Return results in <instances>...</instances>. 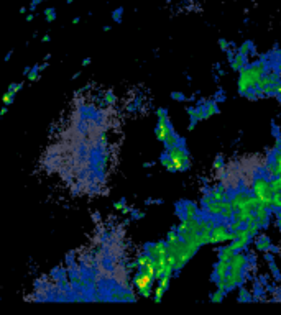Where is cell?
<instances>
[{
	"label": "cell",
	"instance_id": "6da1fadb",
	"mask_svg": "<svg viewBox=\"0 0 281 315\" xmlns=\"http://www.w3.org/2000/svg\"><path fill=\"white\" fill-rule=\"evenodd\" d=\"M168 156H170L171 163H173V168H175V172H184L189 169L191 166V158H189V153L187 149L184 148V143H179L178 146H173L168 149Z\"/></svg>",
	"mask_w": 281,
	"mask_h": 315
},
{
	"label": "cell",
	"instance_id": "7a4b0ae2",
	"mask_svg": "<svg viewBox=\"0 0 281 315\" xmlns=\"http://www.w3.org/2000/svg\"><path fill=\"white\" fill-rule=\"evenodd\" d=\"M154 279H156L154 272L148 271L147 267H140V271L137 272V274H135L133 284L137 286L138 294L142 295V297H152V295H153L152 286L154 283Z\"/></svg>",
	"mask_w": 281,
	"mask_h": 315
},
{
	"label": "cell",
	"instance_id": "3957f363",
	"mask_svg": "<svg viewBox=\"0 0 281 315\" xmlns=\"http://www.w3.org/2000/svg\"><path fill=\"white\" fill-rule=\"evenodd\" d=\"M252 194H254L255 197H258V200L263 199V197L273 195V191H271V184H270V177H266V176L256 177V179L254 181V184H252Z\"/></svg>",
	"mask_w": 281,
	"mask_h": 315
},
{
	"label": "cell",
	"instance_id": "277c9868",
	"mask_svg": "<svg viewBox=\"0 0 281 315\" xmlns=\"http://www.w3.org/2000/svg\"><path fill=\"white\" fill-rule=\"evenodd\" d=\"M237 89H238V94H240V96H243V97H245L247 92L252 89V82H250V66H245V68L238 71Z\"/></svg>",
	"mask_w": 281,
	"mask_h": 315
},
{
	"label": "cell",
	"instance_id": "5b68a950",
	"mask_svg": "<svg viewBox=\"0 0 281 315\" xmlns=\"http://www.w3.org/2000/svg\"><path fill=\"white\" fill-rule=\"evenodd\" d=\"M173 131V126L170 125V119H158L156 128H154V135H156L158 142H165L166 136Z\"/></svg>",
	"mask_w": 281,
	"mask_h": 315
},
{
	"label": "cell",
	"instance_id": "8992f818",
	"mask_svg": "<svg viewBox=\"0 0 281 315\" xmlns=\"http://www.w3.org/2000/svg\"><path fill=\"white\" fill-rule=\"evenodd\" d=\"M229 271H230V261H217V265L214 266V281H226L229 276Z\"/></svg>",
	"mask_w": 281,
	"mask_h": 315
},
{
	"label": "cell",
	"instance_id": "52a82bcc",
	"mask_svg": "<svg viewBox=\"0 0 281 315\" xmlns=\"http://www.w3.org/2000/svg\"><path fill=\"white\" fill-rule=\"evenodd\" d=\"M265 76V64L263 63H254L250 64V82L252 89L258 86L260 79Z\"/></svg>",
	"mask_w": 281,
	"mask_h": 315
},
{
	"label": "cell",
	"instance_id": "ba28073f",
	"mask_svg": "<svg viewBox=\"0 0 281 315\" xmlns=\"http://www.w3.org/2000/svg\"><path fill=\"white\" fill-rule=\"evenodd\" d=\"M199 217V209L194 202H182V210H181V218H198Z\"/></svg>",
	"mask_w": 281,
	"mask_h": 315
},
{
	"label": "cell",
	"instance_id": "9c48e42d",
	"mask_svg": "<svg viewBox=\"0 0 281 315\" xmlns=\"http://www.w3.org/2000/svg\"><path fill=\"white\" fill-rule=\"evenodd\" d=\"M222 210H224V202H217V200H212L210 204L204 207V212L205 215H209V217H221Z\"/></svg>",
	"mask_w": 281,
	"mask_h": 315
},
{
	"label": "cell",
	"instance_id": "30bf717a",
	"mask_svg": "<svg viewBox=\"0 0 281 315\" xmlns=\"http://www.w3.org/2000/svg\"><path fill=\"white\" fill-rule=\"evenodd\" d=\"M255 215H256L258 223L265 228L266 225H268V220H270V209H266V207H263V205H258L255 209Z\"/></svg>",
	"mask_w": 281,
	"mask_h": 315
},
{
	"label": "cell",
	"instance_id": "8fae6325",
	"mask_svg": "<svg viewBox=\"0 0 281 315\" xmlns=\"http://www.w3.org/2000/svg\"><path fill=\"white\" fill-rule=\"evenodd\" d=\"M235 248L232 246V243L224 244V248L219 250V260L221 261H232V258L235 256Z\"/></svg>",
	"mask_w": 281,
	"mask_h": 315
},
{
	"label": "cell",
	"instance_id": "7c38bea8",
	"mask_svg": "<svg viewBox=\"0 0 281 315\" xmlns=\"http://www.w3.org/2000/svg\"><path fill=\"white\" fill-rule=\"evenodd\" d=\"M210 197H212V200H217V202H224L229 199V192L224 186H219V187H214V189L209 191Z\"/></svg>",
	"mask_w": 281,
	"mask_h": 315
},
{
	"label": "cell",
	"instance_id": "4fadbf2b",
	"mask_svg": "<svg viewBox=\"0 0 281 315\" xmlns=\"http://www.w3.org/2000/svg\"><path fill=\"white\" fill-rule=\"evenodd\" d=\"M278 74L276 73H265V76L260 79V82H258V86L256 87H260V89H263L266 86H273V84H278Z\"/></svg>",
	"mask_w": 281,
	"mask_h": 315
},
{
	"label": "cell",
	"instance_id": "5bb4252c",
	"mask_svg": "<svg viewBox=\"0 0 281 315\" xmlns=\"http://www.w3.org/2000/svg\"><path fill=\"white\" fill-rule=\"evenodd\" d=\"M255 248L258 251H263V253H268V251H276L273 250V246H271V242H270V238L268 237H260L258 240H256V243H255Z\"/></svg>",
	"mask_w": 281,
	"mask_h": 315
},
{
	"label": "cell",
	"instance_id": "9a60e30c",
	"mask_svg": "<svg viewBox=\"0 0 281 315\" xmlns=\"http://www.w3.org/2000/svg\"><path fill=\"white\" fill-rule=\"evenodd\" d=\"M245 66H248V64H247V56H243V54H240V53L237 51L235 59H233L232 63H230L232 71H240V69H243Z\"/></svg>",
	"mask_w": 281,
	"mask_h": 315
},
{
	"label": "cell",
	"instance_id": "2e32d148",
	"mask_svg": "<svg viewBox=\"0 0 281 315\" xmlns=\"http://www.w3.org/2000/svg\"><path fill=\"white\" fill-rule=\"evenodd\" d=\"M252 242V237L250 235H247V237H240V238H235L232 242V246L235 248V251H242V250H245V248L250 244Z\"/></svg>",
	"mask_w": 281,
	"mask_h": 315
},
{
	"label": "cell",
	"instance_id": "e0dca14e",
	"mask_svg": "<svg viewBox=\"0 0 281 315\" xmlns=\"http://www.w3.org/2000/svg\"><path fill=\"white\" fill-rule=\"evenodd\" d=\"M252 212H254V210L248 209V207H242L240 210H237V212H235V217H233V220H238V222H242V223H247V220L252 215Z\"/></svg>",
	"mask_w": 281,
	"mask_h": 315
},
{
	"label": "cell",
	"instance_id": "ac0fdd59",
	"mask_svg": "<svg viewBox=\"0 0 281 315\" xmlns=\"http://www.w3.org/2000/svg\"><path fill=\"white\" fill-rule=\"evenodd\" d=\"M181 142H182V140L179 138V136H178V135L175 133V131H171V133L166 136L165 142H163V145L166 146V149H170V148H173V146H178V145H179Z\"/></svg>",
	"mask_w": 281,
	"mask_h": 315
},
{
	"label": "cell",
	"instance_id": "d6986e66",
	"mask_svg": "<svg viewBox=\"0 0 281 315\" xmlns=\"http://www.w3.org/2000/svg\"><path fill=\"white\" fill-rule=\"evenodd\" d=\"M204 110H205V115H207V119H210L212 115H217V114H219L217 102H215V100H207V102H204Z\"/></svg>",
	"mask_w": 281,
	"mask_h": 315
},
{
	"label": "cell",
	"instance_id": "ffe728a7",
	"mask_svg": "<svg viewBox=\"0 0 281 315\" xmlns=\"http://www.w3.org/2000/svg\"><path fill=\"white\" fill-rule=\"evenodd\" d=\"M245 97L248 98V100H258V98L265 97V94H263V91H261L260 87H254V89H250V91L247 92Z\"/></svg>",
	"mask_w": 281,
	"mask_h": 315
},
{
	"label": "cell",
	"instance_id": "44dd1931",
	"mask_svg": "<svg viewBox=\"0 0 281 315\" xmlns=\"http://www.w3.org/2000/svg\"><path fill=\"white\" fill-rule=\"evenodd\" d=\"M137 261H138V265H140V267H145V266H148L150 263H153L154 261V258L153 256H150L147 251L145 253H142L138 258H137Z\"/></svg>",
	"mask_w": 281,
	"mask_h": 315
},
{
	"label": "cell",
	"instance_id": "7402d4cb",
	"mask_svg": "<svg viewBox=\"0 0 281 315\" xmlns=\"http://www.w3.org/2000/svg\"><path fill=\"white\" fill-rule=\"evenodd\" d=\"M245 228L248 230V233L252 235V238H254V237H256V235L260 233L261 225L258 222H252V223H245Z\"/></svg>",
	"mask_w": 281,
	"mask_h": 315
},
{
	"label": "cell",
	"instance_id": "603a6c76",
	"mask_svg": "<svg viewBox=\"0 0 281 315\" xmlns=\"http://www.w3.org/2000/svg\"><path fill=\"white\" fill-rule=\"evenodd\" d=\"M254 49V43L252 41H243V43L238 46V53L243 54V56H247V54H250V51Z\"/></svg>",
	"mask_w": 281,
	"mask_h": 315
},
{
	"label": "cell",
	"instance_id": "cb8c5ba5",
	"mask_svg": "<svg viewBox=\"0 0 281 315\" xmlns=\"http://www.w3.org/2000/svg\"><path fill=\"white\" fill-rule=\"evenodd\" d=\"M226 289H217L215 292L210 295V302H222L224 297H226Z\"/></svg>",
	"mask_w": 281,
	"mask_h": 315
},
{
	"label": "cell",
	"instance_id": "d4e9b609",
	"mask_svg": "<svg viewBox=\"0 0 281 315\" xmlns=\"http://www.w3.org/2000/svg\"><path fill=\"white\" fill-rule=\"evenodd\" d=\"M160 163H161V166L166 169V171H170V172H175V168H173V163H171V159L168 154H163L161 159H160Z\"/></svg>",
	"mask_w": 281,
	"mask_h": 315
},
{
	"label": "cell",
	"instance_id": "484cf974",
	"mask_svg": "<svg viewBox=\"0 0 281 315\" xmlns=\"http://www.w3.org/2000/svg\"><path fill=\"white\" fill-rule=\"evenodd\" d=\"M265 176L270 177V179L276 176V164L273 163V159H271V161L265 166Z\"/></svg>",
	"mask_w": 281,
	"mask_h": 315
},
{
	"label": "cell",
	"instance_id": "4316f807",
	"mask_svg": "<svg viewBox=\"0 0 281 315\" xmlns=\"http://www.w3.org/2000/svg\"><path fill=\"white\" fill-rule=\"evenodd\" d=\"M270 184H271V191L275 192H281V176H275L270 179Z\"/></svg>",
	"mask_w": 281,
	"mask_h": 315
},
{
	"label": "cell",
	"instance_id": "83f0119b",
	"mask_svg": "<svg viewBox=\"0 0 281 315\" xmlns=\"http://www.w3.org/2000/svg\"><path fill=\"white\" fill-rule=\"evenodd\" d=\"M137 297H135L133 292H130V291H124V292H120V302H135Z\"/></svg>",
	"mask_w": 281,
	"mask_h": 315
},
{
	"label": "cell",
	"instance_id": "f1b7e54d",
	"mask_svg": "<svg viewBox=\"0 0 281 315\" xmlns=\"http://www.w3.org/2000/svg\"><path fill=\"white\" fill-rule=\"evenodd\" d=\"M26 79L30 82H35V81H38L40 79V69H38V64L35 66V68H31V71L26 74Z\"/></svg>",
	"mask_w": 281,
	"mask_h": 315
},
{
	"label": "cell",
	"instance_id": "f546056e",
	"mask_svg": "<svg viewBox=\"0 0 281 315\" xmlns=\"http://www.w3.org/2000/svg\"><path fill=\"white\" fill-rule=\"evenodd\" d=\"M165 292H166V289L163 288V286L158 284V288L153 289V299H154V302H161L163 294H165Z\"/></svg>",
	"mask_w": 281,
	"mask_h": 315
},
{
	"label": "cell",
	"instance_id": "4dcf8cb0",
	"mask_svg": "<svg viewBox=\"0 0 281 315\" xmlns=\"http://www.w3.org/2000/svg\"><path fill=\"white\" fill-rule=\"evenodd\" d=\"M250 299H252V295L245 288L238 289V300H240V302H250Z\"/></svg>",
	"mask_w": 281,
	"mask_h": 315
},
{
	"label": "cell",
	"instance_id": "1f68e13d",
	"mask_svg": "<svg viewBox=\"0 0 281 315\" xmlns=\"http://www.w3.org/2000/svg\"><path fill=\"white\" fill-rule=\"evenodd\" d=\"M222 220L224 222H232L233 217H235V210L233 209H226V210H222Z\"/></svg>",
	"mask_w": 281,
	"mask_h": 315
},
{
	"label": "cell",
	"instance_id": "d6a6232c",
	"mask_svg": "<svg viewBox=\"0 0 281 315\" xmlns=\"http://www.w3.org/2000/svg\"><path fill=\"white\" fill-rule=\"evenodd\" d=\"M145 251H147L150 256H153L154 260H156V258H158V248H156V243H148L147 246H145Z\"/></svg>",
	"mask_w": 281,
	"mask_h": 315
},
{
	"label": "cell",
	"instance_id": "836d02e7",
	"mask_svg": "<svg viewBox=\"0 0 281 315\" xmlns=\"http://www.w3.org/2000/svg\"><path fill=\"white\" fill-rule=\"evenodd\" d=\"M276 86H278V84H273V86H266V87L261 89V91H263V94H265V97L278 96V91H276Z\"/></svg>",
	"mask_w": 281,
	"mask_h": 315
},
{
	"label": "cell",
	"instance_id": "e575fe53",
	"mask_svg": "<svg viewBox=\"0 0 281 315\" xmlns=\"http://www.w3.org/2000/svg\"><path fill=\"white\" fill-rule=\"evenodd\" d=\"M15 96H17L15 92L7 91V94H3V97H2L3 105H10V103H13V100H15Z\"/></svg>",
	"mask_w": 281,
	"mask_h": 315
},
{
	"label": "cell",
	"instance_id": "d590c367",
	"mask_svg": "<svg viewBox=\"0 0 281 315\" xmlns=\"http://www.w3.org/2000/svg\"><path fill=\"white\" fill-rule=\"evenodd\" d=\"M45 20L48 22V23L56 20V10H54L53 7H50V8H46V10H45Z\"/></svg>",
	"mask_w": 281,
	"mask_h": 315
},
{
	"label": "cell",
	"instance_id": "8d00e7d4",
	"mask_svg": "<svg viewBox=\"0 0 281 315\" xmlns=\"http://www.w3.org/2000/svg\"><path fill=\"white\" fill-rule=\"evenodd\" d=\"M122 15H124V7L115 8V10L112 12V20H114L115 23H120L122 22Z\"/></svg>",
	"mask_w": 281,
	"mask_h": 315
},
{
	"label": "cell",
	"instance_id": "74e56055",
	"mask_svg": "<svg viewBox=\"0 0 281 315\" xmlns=\"http://www.w3.org/2000/svg\"><path fill=\"white\" fill-rule=\"evenodd\" d=\"M229 230L230 232H237V230H240L242 227H245V223H242V222H238V220H232V222H229Z\"/></svg>",
	"mask_w": 281,
	"mask_h": 315
},
{
	"label": "cell",
	"instance_id": "f35d334b",
	"mask_svg": "<svg viewBox=\"0 0 281 315\" xmlns=\"http://www.w3.org/2000/svg\"><path fill=\"white\" fill-rule=\"evenodd\" d=\"M273 209H281V192L273 194Z\"/></svg>",
	"mask_w": 281,
	"mask_h": 315
},
{
	"label": "cell",
	"instance_id": "ab89813d",
	"mask_svg": "<svg viewBox=\"0 0 281 315\" xmlns=\"http://www.w3.org/2000/svg\"><path fill=\"white\" fill-rule=\"evenodd\" d=\"M170 281H171V276H163L158 279V284L163 286L165 289H168V286H170Z\"/></svg>",
	"mask_w": 281,
	"mask_h": 315
},
{
	"label": "cell",
	"instance_id": "60d3db41",
	"mask_svg": "<svg viewBox=\"0 0 281 315\" xmlns=\"http://www.w3.org/2000/svg\"><path fill=\"white\" fill-rule=\"evenodd\" d=\"M171 98L173 100H178V102H184L186 100V96L181 92H171Z\"/></svg>",
	"mask_w": 281,
	"mask_h": 315
},
{
	"label": "cell",
	"instance_id": "b9f144b4",
	"mask_svg": "<svg viewBox=\"0 0 281 315\" xmlns=\"http://www.w3.org/2000/svg\"><path fill=\"white\" fill-rule=\"evenodd\" d=\"M219 48H221V49L224 51V53H227L229 48H230V45H229V41H227V40L221 38V40H219Z\"/></svg>",
	"mask_w": 281,
	"mask_h": 315
},
{
	"label": "cell",
	"instance_id": "7bdbcfd3",
	"mask_svg": "<svg viewBox=\"0 0 281 315\" xmlns=\"http://www.w3.org/2000/svg\"><path fill=\"white\" fill-rule=\"evenodd\" d=\"M175 265H171V263H168V265L165 266V274L163 276H173V272H175Z\"/></svg>",
	"mask_w": 281,
	"mask_h": 315
},
{
	"label": "cell",
	"instance_id": "ee69618b",
	"mask_svg": "<svg viewBox=\"0 0 281 315\" xmlns=\"http://www.w3.org/2000/svg\"><path fill=\"white\" fill-rule=\"evenodd\" d=\"M105 102L109 103V105H114L115 103V96L112 92H105Z\"/></svg>",
	"mask_w": 281,
	"mask_h": 315
},
{
	"label": "cell",
	"instance_id": "f6af8a7d",
	"mask_svg": "<svg viewBox=\"0 0 281 315\" xmlns=\"http://www.w3.org/2000/svg\"><path fill=\"white\" fill-rule=\"evenodd\" d=\"M212 168L215 169V171H219V169H222L224 168V163H222V158L219 156L217 159L214 161V164H212Z\"/></svg>",
	"mask_w": 281,
	"mask_h": 315
},
{
	"label": "cell",
	"instance_id": "bcb514c9",
	"mask_svg": "<svg viewBox=\"0 0 281 315\" xmlns=\"http://www.w3.org/2000/svg\"><path fill=\"white\" fill-rule=\"evenodd\" d=\"M114 209H115V210H120V212H124V210H125V199H122L120 202H115V204H114Z\"/></svg>",
	"mask_w": 281,
	"mask_h": 315
},
{
	"label": "cell",
	"instance_id": "7dc6e473",
	"mask_svg": "<svg viewBox=\"0 0 281 315\" xmlns=\"http://www.w3.org/2000/svg\"><path fill=\"white\" fill-rule=\"evenodd\" d=\"M22 87H23V84H22V82H20V84H13V82H12L10 86H8V91H12V92H15V94H17L18 91H20Z\"/></svg>",
	"mask_w": 281,
	"mask_h": 315
},
{
	"label": "cell",
	"instance_id": "c3c4849f",
	"mask_svg": "<svg viewBox=\"0 0 281 315\" xmlns=\"http://www.w3.org/2000/svg\"><path fill=\"white\" fill-rule=\"evenodd\" d=\"M45 0H31V3H30V12H35L36 10V7L40 5V3H43Z\"/></svg>",
	"mask_w": 281,
	"mask_h": 315
},
{
	"label": "cell",
	"instance_id": "681fc988",
	"mask_svg": "<svg viewBox=\"0 0 281 315\" xmlns=\"http://www.w3.org/2000/svg\"><path fill=\"white\" fill-rule=\"evenodd\" d=\"M156 117H158V119H168V112H166V109H158V110H156Z\"/></svg>",
	"mask_w": 281,
	"mask_h": 315
},
{
	"label": "cell",
	"instance_id": "f907efd6",
	"mask_svg": "<svg viewBox=\"0 0 281 315\" xmlns=\"http://www.w3.org/2000/svg\"><path fill=\"white\" fill-rule=\"evenodd\" d=\"M235 56H237V51H233V49H229L227 51V58H229V61H230V63H232L233 59H235Z\"/></svg>",
	"mask_w": 281,
	"mask_h": 315
},
{
	"label": "cell",
	"instance_id": "816d5d0a",
	"mask_svg": "<svg viewBox=\"0 0 281 315\" xmlns=\"http://www.w3.org/2000/svg\"><path fill=\"white\" fill-rule=\"evenodd\" d=\"M196 123H198V121L196 120H191V123L187 125V130H194V126H196Z\"/></svg>",
	"mask_w": 281,
	"mask_h": 315
},
{
	"label": "cell",
	"instance_id": "f5cc1de1",
	"mask_svg": "<svg viewBox=\"0 0 281 315\" xmlns=\"http://www.w3.org/2000/svg\"><path fill=\"white\" fill-rule=\"evenodd\" d=\"M48 68V63H43V64H38V69H40V73L41 71H45V69Z\"/></svg>",
	"mask_w": 281,
	"mask_h": 315
},
{
	"label": "cell",
	"instance_id": "db71d44e",
	"mask_svg": "<svg viewBox=\"0 0 281 315\" xmlns=\"http://www.w3.org/2000/svg\"><path fill=\"white\" fill-rule=\"evenodd\" d=\"M50 40H51V36L50 35H45L43 38H41V43H48Z\"/></svg>",
	"mask_w": 281,
	"mask_h": 315
},
{
	"label": "cell",
	"instance_id": "11a10c76",
	"mask_svg": "<svg viewBox=\"0 0 281 315\" xmlns=\"http://www.w3.org/2000/svg\"><path fill=\"white\" fill-rule=\"evenodd\" d=\"M33 18H35L33 13H28V15H26V22H33Z\"/></svg>",
	"mask_w": 281,
	"mask_h": 315
},
{
	"label": "cell",
	"instance_id": "9f6ffc18",
	"mask_svg": "<svg viewBox=\"0 0 281 315\" xmlns=\"http://www.w3.org/2000/svg\"><path fill=\"white\" fill-rule=\"evenodd\" d=\"M143 215H145L143 212H135V214H133V217H135V218H142Z\"/></svg>",
	"mask_w": 281,
	"mask_h": 315
},
{
	"label": "cell",
	"instance_id": "6f0895ef",
	"mask_svg": "<svg viewBox=\"0 0 281 315\" xmlns=\"http://www.w3.org/2000/svg\"><path fill=\"white\" fill-rule=\"evenodd\" d=\"M276 222H278V223H276V225H278V227L281 228V214H278V215H276Z\"/></svg>",
	"mask_w": 281,
	"mask_h": 315
},
{
	"label": "cell",
	"instance_id": "680465c9",
	"mask_svg": "<svg viewBox=\"0 0 281 315\" xmlns=\"http://www.w3.org/2000/svg\"><path fill=\"white\" fill-rule=\"evenodd\" d=\"M7 112H8V109H7V105H5V107H2V110H0V115H2V117H3V115H5V114H7Z\"/></svg>",
	"mask_w": 281,
	"mask_h": 315
},
{
	"label": "cell",
	"instance_id": "91938a15",
	"mask_svg": "<svg viewBox=\"0 0 281 315\" xmlns=\"http://www.w3.org/2000/svg\"><path fill=\"white\" fill-rule=\"evenodd\" d=\"M89 64H91V58H86L82 61V66H89Z\"/></svg>",
	"mask_w": 281,
	"mask_h": 315
},
{
	"label": "cell",
	"instance_id": "94428289",
	"mask_svg": "<svg viewBox=\"0 0 281 315\" xmlns=\"http://www.w3.org/2000/svg\"><path fill=\"white\" fill-rule=\"evenodd\" d=\"M12 54H13V51H8V53H7V56H5V61H10V58H12Z\"/></svg>",
	"mask_w": 281,
	"mask_h": 315
},
{
	"label": "cell",
	"instance_id": "6125c7cd",
	"mask_svg": "<svg viewBox=\"0 0 281 315\" xmlns=\"http://www.w3.org/2000/svg\"><path fill=\"white\" fill-rule=\"evenodd\" d=\"M265 258H266V261H268V263L273 261V256H271V255H265Z\"/></svg>",
	"mask_w": 281,
	"mask_h": 315
},
{
	"label": "cell",
	"instance_id": "be15d7a7",
	"mask_svg": "<svg viewBox=\"0 0 281 315\" xmlns=\"http://www.w3.org/2000/svg\"><path fill=\"white\" fill-rule=\"evenodd\" d=\"M276 91H278V96H281V82H278V86H276Z\"/></svg>",
	"mask_w": 281,
	"mask_h": 315
},
{
	"label": "cell",
	"instance_id": "e7e4bbea",
	"mask_svg": "<svg viewBox=\"0 0 281 315\" xmlns=\"http://www.w3.org/2000/svg\"><path fill=\"white\" fill-rule=\"evenodd\" d=\"M79 22H81V18H79V17H76V18H74V20H73V23H74V25H77V23H79Z\"/></svg>",
	"mask_w": 281,
	"mask_h": 315
},
{
	"label": "cell",
	"instance_id": "03108f58",
	"mask_svg": "<svg viewBox=\"0 0 281 315\" xmlns=\"http://www.w3.org/2000/svg\"><path fill=\"white\" fill-rule=\"evenodd\" d=\"M30 71H31V69H30V68H25V69H23V74H25V76H26V74H28V73H30Z\"/></svg>",
	"mask_w": 281,
	"mask_h": 315
},
{
	"label": "cell",
	"instance_id": "003e7915",
	"mask_svg": "<svg viewBox=\"0 0 281 315\" xmlns=\"http://www.w3.org/2000/svg\"><path fill=\"white\" fill-rule=\"evenodd\" d=\"M66 2H68V3H73V2H74V0H66Z\"/></svg>",
	"mask_w": 281,
	"mask_h": 315
}]
</instances>
